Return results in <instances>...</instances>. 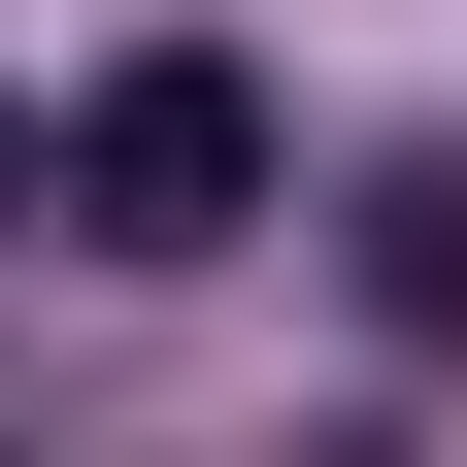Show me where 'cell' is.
Instances as JSON below:
<instances>
[{"mask_svg": "<svg viewBox=\"0 0 467 467\" xmlns=\"http://www.w3.org/2000/svg\"><path fill=\"white\" fill-rule=\"evenodd\" d=\"M67 234H134V267L267 234V67H234V34H134V67L67 100Z\"/></svg>", "mask_w": 467, "mask_h": 467, "instance_id": "1", "label": "cell"}, {"mask_svg": "<svg viewBox=\"0 0 467 467\" xmlns=\"http://www.w3.org/2000/svg\"><path fill=\"white\" fill-rule=\"evenodd\" d=\"M368 301L467 368V134H400V167H368Z\"/></svg>", "mask_w": 467, "mask_h": 467, "instance_id": "2", "label": "cell"}, {"mask_svg": "<svg viewBox=\"0 0 467 467\" xmlns=\"http://www.w3.org/2000/svg\"><path fill=\"white\" fill-rule=\"evenodd\" d=\"M0 234H34V134H0Z\"/></svg>", "mask_w": 467, "mask_h": 467, "instance_id": "3", "label": "cell"}]
</instances>
